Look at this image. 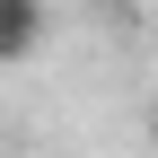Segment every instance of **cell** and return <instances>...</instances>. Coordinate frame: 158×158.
<instances>
[{"label":"cell","mask_w":158,"mask_h":158,"mask_svg":"<svg viewBox=\"0 0 158 158\" xmlns=\"http://www.w3.org/2000/svg\"><path fill=\"white\" fill-rule=\"evenodd\" d=\"M141 132H149V149H158V97H149V114H141Z\"/></svg>","instance_id":"2"},{"label":"cell","mask_w":158,"mask_h":158,"mask_svg":"<svg viewBox=\"0 0 158 158\" xmlns=\"http://www.w3.org/2000/svg\"><path fill=\"white\" fill-rule=\"evenodd\" d=\"M44 27H53L44 0H0V62H27V53L44 44Z\"/></svg>","instance_id":"1"}]
</instances>
